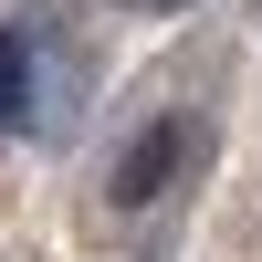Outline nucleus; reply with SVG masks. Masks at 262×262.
Masks as SVG:
<instances>
[{
	"label": "nucleus",
	"mask_w": 262,
	"mask_h": 262,
	"mask_svg": "<svg viewBox=\"0 0 262 262\" xmlns=\"http://www.w3.org/2000/svg\"><path fill=\"white\" fill-rule=\"evenodd\" d=\"M189 158H200V126H189V116H158V126H147V137H137V147L116 158V179H105V200H116V210H147V200H158V189L179 179Z\"/></svg>",
	"instance_id": "f257e3e1"
},
{
	"label": "nucleus",
	"mask_w": 262,
	"mask_h": 262,
	"mask_svg": "<svg viewBox=\"0 0 262 262\" xmlns=\"http://www.w3.org/2000/svg\"><path fill=\"white\" fill-rule=\"evenodd\" d=\"M32 126V32H0V137Z\"/></svg>",
	"instance_id": "f03ea898"
},
{
	"label": "nucleus",
	"mask_w": 262,
	"mask_h": 262,
	"mask_svg": "<svg viewBox=\"0 0 262 262\" xmlns=\"http://www.w3.org/2000/svg\"><path fill=\"white\" fill-rule=\"evenodd\" d=\"M116 11H189V0H116Z\"/></svg>",
	"instance_id": "7ed1b4c3"
}]
</instances>
